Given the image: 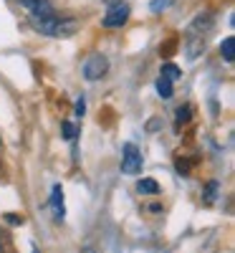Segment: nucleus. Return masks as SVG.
<instances>
[{"instance_id":"obj_17","label":"nucleus","mask_w":235,"mask_h":253,"mask_svg":"<svg viewBox=\"0 0 235 253\" xmlns=\"http://www.w3.org/2000/svg\"><path fill=\"white\" fill-rule=\"evenodd\" d=\"M81 253H96V248H91V246H86V248H81Z\"/></svg>"},{"instance_id":"obj_19","label":"nucleus","mask_w":235,"mask_h":253,"mask_svg":"<svg viewBox=\"0 0 235 253\" xmlns=\"http://www.w3.org/2000/svg\"><path fill=\"white\" fill-rule=\"evenodd\" d=\"M0 144H3V139H0Z\"/></svg>"},{"instance_id":"obj_13","label":"nucleus","mask_w":235,"mask_h":253,"mask_svg":"<svg viewBox=\"0 0 235 253\" xmlns=\"http://www.w3.org/2000/svg\"><path fill=\"white\" fill-rule=\"evenodd\" d=\"M215 193H218V182H210L207 190H205V200L212 203V200H215Z\"/></svg>"},{"instance_id":"obj_20","label":"nucleus","mask_w":235,"mask_h":253,"mask_svg":"<svg viewBox=\"0 0 235 253\" xmlns=\"http://www.w3.org/2000/svg\"><path fill=\"white\" fill-rule=\"evenodd\" d=\"M0 253H3V248H0Z\"/></svg>"},{"instance_id":"obj_3","label":"nucleus","mask_w":235,"mask_h":253,"mask_svg":"<svg viewBox=\"0 0 235 253\" xmlns=\"http://www.w3.org/2000/svg\"><path fill=\"white\" fill-rule=\"evenodd\" d=\"M126 18H129V5L126 3H114V5H109V10H106L101 23H104V28H121L126 23Z\"/></svg>"},{"instance_id":"obj_16","label":"nucleus","mask_w":235,"mask_h":253,"mask_svg":"<svg viewBox=\"0 0 235 253\" xmlns=\"http://www.w3.org/2000/svg\"><path fill=\"white\" fill-rule=\"evenodd\" d=\"M83 112H86V101H83V96H78V101H76V117H83Z\"/></svg>"},{"instance_id":"obj_9","label":"nucleus","mask_w":235,"mask_h":253,"mask_svg":"<svg viewBox=\"0 0 235 253\" xmlns=\"http://www.w3.org/2000/svg\"><path fill=\"white\" fill-rule=\"evenodd\" d=\"M220 53H223L225 61H233V58H235V38H233V36H228L223 43H220Z\"/></svg>"},{"instance_id":"obj_18","label":"nucleus","mask_w":235,"mask_h":253,"mask_svg":"<svg viewBox=\"0 0 235 253\" xmlns=\"http://www.w3.org/2000/svg\"><path fill=\"white\" fill-rule=\"evenodd\" d=\"M106 5H114V3H121V0H104Z\"/></svg>"},{"instance_id":"obj_10","label":"nucleus","mask_w":235,"mask_h":253,"mask_svg":"<svg viewBox=\"0 0 235 253\" xmlns=\"http://www.w3.org/2000/svg\"><path fill=\"white\" fill-rule=\"evenodd\" d=\"M162 76H167L169 81H177L182 76V71H180V66H175V63H164V66H162Z\"/></svg>"},{"instance_id":"obj_1","label":"nucleus","mask_w":235,"mask_h":253,"mask_svg":"<svg viewBox=\"0 0 235 253\" xmlns=\"http://www.w3.org/2000/svg\"><path fill=\"white\" fill-rule=\"evenodd\" d=\"M121 172H126V175H139L142 172V152L137 150V144H132V142L124 144Z\"/></svg>"},{"instance_id":"obj_7","label":"nucleus","mask_w":235,"mask_h":253,"mask_svg":"<svg viewBox=\"0 0 235 253\" xmlns=\"http://www.w3.org/2000/svg\"><path fill=\"white\" fill-rule=\"evenodd\" d=\"M137 190H139V193H144V195H157L159 193V185L155 180H149V177H142L137 182Z\"/></svg>"},{"instance_id":"obj_4","label":"nucleus","mask_w":235,"mask_h":253,"mask_svg":"<svg viewBox=\"0 0 235 253\" xmlns=\"http://www.w3.org/2000/svg\"><path fill=\"white\" fill-rule=\"evenodd\" d=\"M210 26H212V15H210V13H200V15L190 23L187 36H205V31H210Z\"/></svg>"},{"instance_id":"obj_11","label":"nucleus","mask_w":235,"mask_h":253,"mask_svg":"<svg viewBox=\"0 0 235 253\" xmlns=\"http://www.w3.org/2000/svg\"><path fill=\"white\" fill-rule=\"evenodd\" d=\"M172 3H175V0H152V5H149V8H152L155 13H159V10L169 8V5H172Z\"/></svg>"},{"instance_id":"obj_14","label":"nucleus","mask_w":235,"mask_h":253,"mask_svg":"<svg viewBox=\"0 0 235 253\" xmlns=\"http://www.w3.org/2000/svg\"><path fill=\"white\" fill-rule=\"evenodd\" d=\"M63 134H66V139H76V126L71 122H63Z\"/></svg>"},{"instance_id":"obj_6","label":"nucleus","mask_w":235,"mask_h":253,"mask_svg":"<svg viewBox=\"0 0 235 253\" xmlns=\"http://www.w3.org/2000/svg\"><path fill=\"white\" fill-rule=\"evenodd\" d=\"M76 28H78V23H76V20H71V18H56L53 36H58V38H66V36H71Z\"/></svg>"},{"instance_id":"obj_8","label":"nucleus","mask_w":235,"mask_h":253,"mask_svg":"<svg viewBox=\"0 0 235 253\" xmlns=\"http://www.w3.org/2000/svg\"><path fill=\"white\" fill-rule=\"evenodd\" d=\"M157 94L162 99H172V81H169L167 76H159L157 79Z\"/></svg>"},{"instance_id":"obj_2","label":"nucleus","mask_w":235,"mask_h":253,"mask_svg":"<svg viewBox=\"0 0 235 253\" xmlns=\"http://www.w3.org/2000/svg\"><path fill=\"white\" fill-rule=\"evenodd\" d=\"M106 71H109V61H106V56H101V53H94V56H89L86 61H83V79L86 81H96Z\"/></svg>"},{"instance_id":"obj_12","label":"nucleus","mask_w":235,"mask_h":253,"mask_svg":"<svg viewBox=\"0 0 235 253\" xmlns=\"http://www.w3.org/2000/svg\"><path fill=\"white\" fill-rule=\"evenodd\" d=\"M190 114H192V109H190V107H180V109H177V124L190 122Z\"/></svg>"},{"instance_id":"obj_15","label":"nucleus","mask_w":235,"mask_h":253,"mask_svg":"<svg viewBox=\"0 0 235 253\" xmlns=\"http://www.w3.org/2000/svg\"><path fill=\"white\" fill-rule=\"evenodd\" d=\"M5 220H8L10 225H23V215H15V213H8Z\"/></svg>"},{"instance_id":"obj_5","label":"nucleus","mask_w":235,"mask_h":253,"mask_svg":"<svg viewBox=\"0 0 235 253\" xmlns=\"http://www.w3.org/2000/svg\"><path fill=\"white\" fill-rule=\"evenodd\" d=\"M51 208H53V218L63 220L66 210H63V190H61V185H53V190H51Z\"/></svg>"}]
</instances>
